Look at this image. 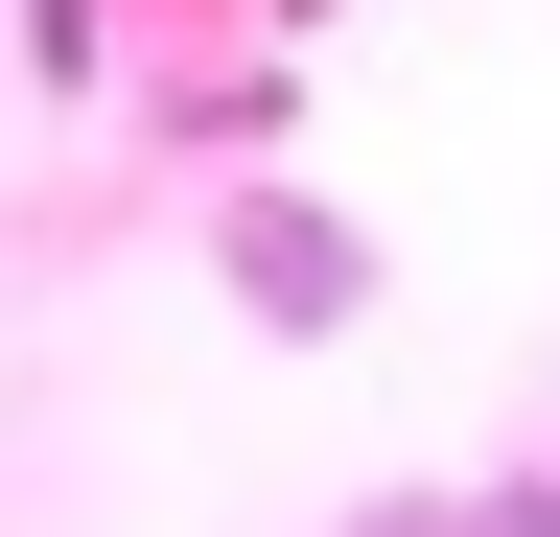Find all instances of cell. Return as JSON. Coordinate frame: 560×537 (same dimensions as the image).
<instances>
[{
    "mask_svg": "<svg viewBox=\"0 0 560 537\" xmlns=\"http://www.w3.org/2000/svg\"><path fill=\"white\" fill-rule=\"evenodd\" d=\"M210 304L280 327V351H350V327H374V234H350L327 187H210Z\"/></svg>",
    "mask_w": 560,
    "mask_h": 537,
    "instance_id": "1",
    "label": "cell"
},
{
    "mask_svg": "<svg viewBox=\"0 0 560 537\" xmlns=\"http://www.w3.org/2000/svg\"><path fill=\"white\" fill-rule=\"evenodd\" d=\"M327 537H467V514H444V491H350Z\"/></svg>",
    "mask_w": 560,
    "mask_h": 537,
    "instance_id": "3",
    "label": "cell"
},
{
    "mask_svg": "<svg viewBox=\"0 0 560 537\" xmlns=\"http://www.w3.org/2000/svg\"><path fill=\"white\" fill-rule=\"evenodd\" d=\"M444 514H467V537H560V467H467Z\"/></svg>",
    "mask_w": 560,
    "mask_h": 537,
    "instance_id": "2",
    "label": "cell"
}]
</instances>
